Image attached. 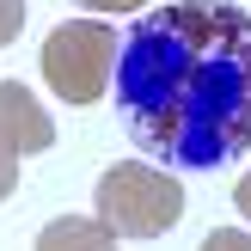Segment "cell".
Returning <instances> with one entry per match:
<instances>
[{
	"instance_id": "obj_1",
	"label": "cell",
	"mask_w": 251,
	"mask_h": 251,
	"mask_svg": "<svg viewBox=\"0 0 251 251\" xmlns=\"http://www.w3.org/2000/svg\"><path fill=\"white\" fill-rule=\"evenodd\" d=\"M123 129L178 172H215L251 147V12L233 0H172L123 31Z\"/></svg>"
},
{
	"instance_id": "obj_2",
	"label": "cell",
	"mask_w": 251,
	"mask_h": 251,
	"mask_svg": "<svg viewBox=\"0 0 251 251\" xmlns=\"http://www.w3.org/2000/svg\"><path fill=\"white\" fill-rule=\"evenodd\" d=\"M98 221L117 239H159L184 221V184L147 159H123L98 178Z\"/></svg>"
},
{
	"instance_id": "obj_3",
	"label": "cell",
	"mask_w": 251,
	"mask_h": 251,
	"mask_svg": "<svg viewBox=\"0 0 251 251\" xmlns=\"http://www.w3.org/2000/svg\"><path fill=\"white\" fill-rule=\"evenodd\" d=\"M117 49H123V37L110 31V25L61 19L55 31L43 37L37 68H43L49 92H55L61 104H98V98L110 92V74H117Z\"/></svg>"
},
{
	"instance_id": "obj_4",
	"label": "cell",
	"mask_w": 251,
	"mask_h": 251,
	"mask_svg": "<svg viewBox=\"0 0 251 251\" xmlns=\"http://www.w3.org/2000/svg\"><path fill=\"white\" fill-rule=\"evenodd\" d=\"M0 135H6L19 153H49V147H55V123H49V110L37 104L19 80H0Z\"/></svg>"
},
{
	"instance_id": "obj_5",
	"label": "cell",
	"mask_w": 251,
	"mask_h": 251,
	"mask_svg": "<svg viewBox=\"0 0 251 251\" xmlns=\"http://www.w3.org/2000/svg\"><path fill=\"white\" fill-rule=\"evenodd\" d=\"M37 251H117V233L98 215H61L37 233Z\"/></svg>"
},
{
	"instance_id": "obj_6",
	"label": "cell",
	"mask_w": 251,
	"mask_h": 251,
	"mask_svg": "<svg viewBox=\"0 0 251 251\" xmlns=\"http://www.w3.org/2000/svg\"><path fill=\"white\" fill-rule=\"evenodd\" d=\"M12 190H19V147L0 135V202H6Z\"/></svg>"
},
{
	"instance_id": "obj_7",
	"label": "cell",
	"mask_w": 251,
	"mask_h": 251,
	"mask_svg": "<svg viewBox=\"0 0 251 251\" xmlns=\"http://www.w3.org/2000/svg\"><path fill=\"white\" fill-rule=\"evenodd\" d=\"M202 251H251V233L245 227H221V233H208Z\"/></svg>"
},
{
	"instance_id": "obj_8",
	"label": "cell",
	"mask_w": 251,
	"mask_h": 251,
	"mask_svg": "<svg viewBox=\"0 0 251 251\" xmlns=\"http://www.w3.org/2000/svg\"><path fill=\"white\" fill-rule=\"evenodd\" d=\"M19 25H25V0H0V49L19 43Z\"/></svg>"
},
{
	"instance_id": "obj_9",
	"label": "cell",
	"mask_w": 251,
	"mask_h": 251,
	"mask_svg": "<svg viewBox=\"0 0 251 251\" xmlns=\"http://www.w3.org/2000/svg\"><path fill=\"white\" fill-rule=\"evenodd\" d=\"M74 6H86V12H141L147 0H74Z\"/></svg>"
},
{
	"instance_id": "obj_10",
	"label": "cell",
	"mask_w": 251,
	"mask_h": 251,
	"mask_svg": "<svg viewBox=\"0 0 251 251\" xmlns=\"http://www.w3.org/2000/svg\"><path fill=\"white\" fill-rule=\"evenodd\" d=\"M233 208L251 221V178H239V184H233Z\"/></svg>"
}]
</instances>
